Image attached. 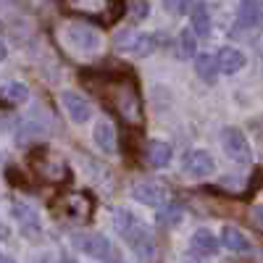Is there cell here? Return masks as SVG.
Returning a JSON list of instances; mask_svg holds the SVG:
<instances>
[{
  "mask_svg": "<svg viewBox=\"0 0 263 263\" xmlns=\"http://www.w3.org/2000/svg\"><path fill=\"white\" fill-rule=\"evenodd\" d=\"M192 248L200 250L203 255H213L218 250V237L211 229H195L192 234Z\"/></svg>",
  "mask_w": 263,
  "mask_h": 263,
  "instance_id": "15",
  "label": "cell"
},
{
  "mask_svg": "<svg viewBox=\"0 0 263 263\" xmlns=\"http://www.w3.org/2000/svg\"><path fill=\"white\" fill-rule=\"evenodd\" d=\"M171 156H174V150H171V145L163 142V140H156V142L147 145V161H150V166L163 168V166L171 163Z\"/></svg>",
  "mask_w": 263,
  "mask_h": 263,
  "instance_id": "14",
  "label": "cell"
},
{
  "mask_svg": "<svg viewBox=\"0 0 263 263\" xmlns=\"http://www.w3.org/2000/svg\"><path fill=\"white\" fill-rule=\"evenodd\" d=\"M147 13H150V3H147V0H129V16L132 18L142 21V18H147Z\"/></svg>",
  "mask_w": 263,
  "mask_h": 263,
  "instance_id": "21",
  "label": "cell"
},
{
  "mask_svg": "<svg viewBox=\"0 0 263 263\" xmlns=\"http://www.w3.org/2000/svg\"><path fill=\"white\" fill-rule=\"evenodd\" d=\"M221 147H224L227 156L232 161H237V163H248L253 158V147H250V142L245 137V132L237 129V126H227L221 132Z\"/></svg>",
  "mask_w": 263,
  "mask_h": 263,
  "instance_id": "3",
  "label": "cell"
},
{
  "mask_svg": "<svg viewBox=\"0 0 263 263\" xmlns=\"http://www.w3.org/2000/svg\"><path fill=\"white\" fill-rule=\"evenodd\" d=\"M192 29H195V34L208 37V32H211V11H208L205 3H195V8H192Z\"/></svg>",
  "mask_w": 263,
  "mask_h": 263,
  "instance_id": "16",
  "label": "cell"
},
{
  "mask_svg": "<svg viewBox=\"0 0 263 263\" xmlns=\"http://www.w3.org/2000/svg\"><path fill=\"white\" fill-rule=\"evenodd\" d=\"M132 197H135L137 203H142V205L158 208V205H163V203H166L168 192H166V184H161V182L142 179V182H137L135 187H132Z\"/></svg>",
  "mask_w": 263,
  "mask_h": 263,
  "instance_id": "6",
  "label": "cell"
},
{
  "mask_svg": "<svg viewBox=\"0 0 263 263\" xmlns=\"http://www.w3.org/2000/svg\"><path fill=\"white\" fill-rule=\"evenodd\" d=\"M6 55H8V45H6V42H3V40H0V63H3V61H6Z\"/></svg>",
  "mask_w": 263,
  "mask_h": 263,
  "instance_id": "24",
  "label": "cell"
},
{
  "mask_svg": "<svg viewBox=\"0 0 263 263\" xmlns=\"http://www.w3.org/2000/svg\"><path fill=\"white\" fill-rule=\"evenodd\" d=\"M255 221L263 227V205H258V208H255Z\"/></svg>",
  "mask_w": 263,
  "mask_h": 263,
  "instance_id": "25",
  "label": "cell"
},
{
  "mask_svg": "<svg viewBox=\"0 0 263 263\" xmlns=\"http://www.w3.org/2000/svg\"><path fill=\"white\" fill-rule=\"evenodd\" d=\"M74 248H79L84 255H92L98 260H105L114 250L111 239L105 234H74Z\"/></svg>",
  "mask_w": 263,
  "mask_h": 263,
  "instance_id": "7",
  "label": "cell"
},
{
  "mask_svg": "<svg viewBox=\"0 0 263 263\" xmlns=\"http://www.w3.org/2000/svg\"><path fill=\"white\" fill-rule=\"evenodd\" d=\"M74 8H84V11H100L105 6V0H69Z\"/></svg>",
  "mask_w": 263,
  "mask_h": 263,
  "instance_id": "23",
  "label": "cell"
},
{
  "mask_svg": "<svg viewBox=\"0 0 263 263\" xmlns=\"http://www.w3.org/2000/svg\"><path fill=\"white\" fill-rule=\"evenodd\" d=\"M184 171L190 174V177L203 179V177H211V174L216 171V163L205 150H190L187 158H184Z\"/></svg>",
  "mask_w": 263,
  "mask_h": 263,
  "instance_id": "8",
  "label": "cell"
},
{
  "mask_svg": "<svg viewBox=\"0 0 263 263\" xmlns=\"http://www.w3.org/2000/svg\"><path fill=\"white\" fill-rule=\"evenodd\" d=\"M177 53H179V58H190V55H195V29H182L179 32V40H177Z\"/></svg>",
  "mask_w": 263,
  "mask_h": 263,
  "instance_id": "19",
  "label": "cell"
},
{
  "mask_svg": "<svg viewBox=\"0 0 263 263\" xmlns=\"http://www.w3.org/2000/svg\"><path fill=\"white\" fill-rule=\"evenodd\" d=\"M116 45L129 53V55H137V58H145L156 50L158 45V37L156 34H145V32H121L116 37Z\"/></svg>",
  "mask_w": 263,
  "mask_h": 263,
  "instance_id": "4",
  "label": "cell"
},
{
  "mask_svg": "<svg viewBox=\"0 0 263 263\" xmlns=\"http://www.w3.org/2000/svg\"><path fill=\"white\" fill-rule=\"evenodd\" d=\"M221 245L232 253H248L250 250V239L242 234V229H237L232 224L221 227Z\"/></svg>",
  "mask_w": 263,
  "mask_h": 263,
  "instance_id": "13",
  "label": "cell"
},
{
  "mask_svg": "<svg viewBox=\"0 0 263 263\" xmlns=\"http://www.w3.org/2000/svg\"><path fill=\"white\" fill-rule=\"evenodd\" d=\"M195 71H197V77H200L203 82H208V84H213L216 82V74H218V63H216V58L213 55H197L195 58Z\"/></svg>",
  "mask_w": 263,
  "mask_h": 263,
  "instance_id": "17",
  "label": "cell"
},
{
  "mask_svg": "<svg viewBox=\"0 0 263 263\" xmlns=\"http://www.w3.org/2000/svg\"><path fill=\"white\" fill-rule=\"evenodd\" d=\"M179 221H182V208L179 205H168V208H163L158 213V224L171 227V224H179Z\"/></svg>",
  "mask_w": 263,
  "mask_h": 263,
  "instance_id": "20",
  "label": "cell"
},
{
  "mask_svg": "<svg viewBox=\"0 0 263 263\" xmlns=\"http://www.w3.org/2000/svg\"><path fill=\"white\" fill-rule=\"evenodd\" d=\"M61 34H63V42L69 45V50L79 55H92L103 48V34L90 24H66Z\"/></svg>",
  "mask_w": 263,
  "mask_h": 263,
  "instance_id": "2",
  "label": "cell"
},
{
  "mask_svg": "<svg viewBox=\"0 0 263 263\" xmlns=\"http://www.w3.org/2000/svg\"><path fill=\"white\" fill-rule=\"evenodd\" d=\"M114 227L124 237V242L135 250L142 260H147L153 253H156V237H153V232L140 221L135 213H129L126 208H119L114 213Z\"/></svg>",
  "mask_w": 263,
  "mask_h": 263,
  "instance_id": "1",
  "label": "cell"
},
{
  "mask_svg": "<svg viewBox=\"0 0 263 263\" xmlns=\"http://www.w3.org/2000/svg\"><path fill=\"white\" fill-rule=\"evenodd\" d=\"M237 24L239 27H260L263 24V0H242L237 8Z\"/></svg>",
  "mask_w": 263,
  "mask_h": 263,
  "instance_id": "9",
  "label": "cell"
},
{
  "mask_svg": "<svg viewBox=\"0 0 263 263\" xmlns=\"http://www.w3.org/2000/svg\"><path fill=\"white\" fill-rule=\"evenodd\" d=\"M0 95L8 103H27L29 100V87L24 82H8L3 90H0Z\"/></svg>",
  "mask_w": 263,
  "mask_h": 263,
  "instance_id": "18",
  "label": "cell"
},
{
  "mask_svg": "<svg viewBox=\"0 0 263 263\" xmlns=\"http://www.w3.org/2000/svg\"><path fill=\"white\" fill-rule=\"evenodd\" d=\"M161 3H163V8H166L171 16H184V13L190 11L192 0H161Z\"/></svg>",
  "mask_w": 263,
  "mask_h": 263,
  "instance_id": "22",
  "label": "cell"
},
{
  "mask_svg": "<svg viewBox=\"0 0 263 263\" xmlns=\"http://www.w3.org/2000/svg\"><path fill=\"white\" fill-rule=\"evenodd\" d=\"M92 140H95L98 150H103L105 156H114V153H116V129H114L111 121L100 119L95 124V129H92Z\"/></svg>",
  "mask_w": 263,
  "mask_h": 263,
  "instance_id": "11",
  "label": "cell"
},
{
  "mask_svg": "<svg viewBox=\"0 0 263 263\" xmlns=\"http://www.w3.org/2000/svg\"><path fill=\"white\" fill-rule=\"evenodd\" d=\"M0 263H16L13 258H6V255H0Z\"/></svg>",
  "mask_w": 263,
  "mask_h": 263,
  "instance_id": "26",
  "label": "cell"
},
{
  "mask_svg": "<svg viewBox=\"0 0 263 263\" xmlns=\"http://www.w3.org/2000/svg\"><path fill=\"white\" fill-rule=\"evenodd\" d=\"M216 63H218V71L221 74H237V71H242L245 69V53L242 50H237V48H221L216 55Z\"/></svg>",
  "mask_w": 263,
  "mask_h": 263,
  "instance_id": "10",
  "label": "cell"
},
{
  "mask_svg": "<svg viewBox=\"0 0 263 263\" xmlns=\"http://www.w3.org/2000/svg\"><path fill=\"white\" fill-rule=\"evenodd\" d=\"M90 200H87L84 195H79V192H74V195H69L63 200V213H66V218H71V221H87V216H90Z\"/></svg>",
  "mask_w": 263,
  "mask_h": 263,
  "instance_id": "12",
  "label": "cell"
},
{
  "mask_svg": "<svg viewBox=\"0 0 263 263\" xmlns=\"http://www.w3.org/2000/svg\"><path fill=\"white\" fill-rule=\"evenodd\" d=\"M61 105H63L66 116H69L74 124H87L92 119V103L84 95H79L77 90H63L61 92Z\"/></svg>",
  "mask_w": 263,
  "mask_h": 263,
  "instance_id": "5",
  "label": "cell"
}]
</instances>
